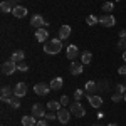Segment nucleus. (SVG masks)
<instances>
[{"instance_id":"c85d7f7f","label":"nucleus","mask_w":126,"mask_h":126,"mask_svg":"<svg viewBox=\"0 0 126 126\" xmlns=\"http://www.w3.org/2000/svg\"><path fill=\"white\" fill-rule=\"evenodd\" d=\"M111 99H113V103H119V101H123V99H125V94H121V93H114Z\"/></svg>"},{"instance_id":"ddd939ff","label":"nucleus","mask_w":126,"mask_h":126,"mask_svg":"<svg viewBox=\"0 0 126 126\" xmlns=\"http://www.w3.org/2000/svg\"><path fill=\"white\" fill-rule=\"evenodd\" d=\"M47 37H49V32H47L46 27L35 30V39H37V42H47V40H49Z\"/></svg>"},{"instance_id":"dca6fc26","label":"nucleus","mask_w":126,"mask_h":126,"mask_svg":"<svg viewBox=\"0 0 126 126\" xmlns=\"http://www.w3.org/2000/svg\"><path fill=\"white\" fill-rule=\"evenodd\" d=\"M79 50H78V46H69L67 50H66V56H67L69 61H74V59L78 57Z\"/></svg>"},{"instance_id":"72a5a7b5","label":"nucleus","mask_w":126,"mask_h":126,"mask_svg":"<svg viewBox=\"0 0 126 126\" xmlns=\"http://www.w3.org/2000/svg\"><path fill=\"white\" fill-rule=\"evenodd\" d=\"M118 74H121V76H126V64H123L121 67L118 69Z\"/></svg>"},{"instance_id":"79ce46f5","label":"nucleus","mask_w":126,"mask_h":126,"mask_svg":"<svg viewBox=\"0 0 126 126\" xmlns=\"http://www.w3.org/2000/svg\"><path fill=\"white\" fill-rule=\"evenodd\" d=\"M91 126H101V125H91Z\"/></svg>"},{"instance_id":"7c9ffc66","label":"nucleus","mask_w":126,"mask_h":126,"mask_svg":"<svg viewBox=\"0 0 126 126\" xmlns=\"http://www.w3.org/2000/svg\"><path fill=\"white\" fill-rule=\"evenodd\" d=\"M27 69H29V66L24 64V62H19V64H17V71H20V72H25Z\"/></svg>"},{"instance_id":"9d476101","label":"nucleus","mask_w":126,"mask_h":126,"mask_svg":"<svg viewBox=\"0 0 126 126\" xmlns=\"http://www.w3.org/2000/svg\"><path fill=\"white\" fill-rule=\"evenodd\" d=\"M87 96V101H89V104L93 108H101L103 106V99H101V96H94V94H86Z\"/></svg>"},{"instance_id":"1a4fd4ad","label":"nucleus","mask_w":126,"mask_h":126,"mask_svg":"<svg viewBox=\"0 0 126 126\" xmlns=\"http://www.w3.org/2000/svg\"><path fill=\"white\" fill-rule=\"evenodd\" d=\"M14 94L17 97H24L27 94V84H25V82H19L17 86L14 87Z\"/></svg>"},{"instance_id":"6ab92c4d","label":"nucleus","mask_w":126,"mask_h":126,"mask_svg":"<svg viewBox=\"0 0 126 126\" xmlns=\"http://www.w3.org/2000/svg\"><path fill=\"white\" fill-rule=\"evenodd\" d=\"M84 91H86V94H93V93H97V84L94 81H87L86 86H84Z\"/></svg>"},{"instance_id":"6e6552de","label":"nucleus","mask_w":126,"mask_h":126,"mask_svg":"<svg viewBox=\"0 0 126 126\" xmlns=\"http://www.w3.org/2000/svg\"><path fill=\"white\" fill-rule=\"evenodd\" d=\"M30 25H32V27H35V29H42V27H46V25H47V22L44 20L42 15H34V17L30 19Z\"/></svg>"},{"instance_id":"ea45409f","label":"nucleus","mask_w":126,"mask_h":126,"mask_svg":"<svg viewBox=\"0 0 126 126\" xmlns=\"http://www.w3.org/2000/svg\"><path fill=\"white\" fill-rule=\"evenodd\" d=\"M108 126H118V125H116V123H109Z\"/></svg>"},{"instance_id":"7ed1b4c3","label":"nucleus","mask_w":126,"mask_h":126,"mask_svg":"<svg viewBox=\"0 0 126 126\" xmlns=\"http://www.w3.org/2000/svg\"><path fill=\"white\" fill-rule=\"evenodd\" d=\"M15 71H17V64L14 61H7L2 64V74H5V76H12Z\"/></svg>"},{"instance_id":"e433bc0d","label":"nucleus","mask_w":126,"mask_h":126,"mask_svg":"<svg viewBox=\"0 0 126 126\" xmlns=\"http://www.w3.org/2000/svg\"><path fill=\"white\" fill-rule=\"evenodd\" d=\"M119 39H126V29H123L119 32Z\"/></svg>"},{"instance_id":"b1692460","label":"nucleus","mask_w":126,"mask_h":126,"mask_svg":"<svg viewBox=\"0 0 126 126\" xmlns=\"http://www.w3.org/2000/svg\"><path fill=\"white\" fill-rule=\"evenodd\" d=\"M91 61H93V54L89 52V50H86V52H82L81 54V62L86 66V64H91Z\"/></svg>"},{"instance_id":"473e14b6","label":"nucleus","mask_w":126,"mask_h":126,"mask_svg":"<svg viewBox=\"0 0 126 126\" xmlns=\"http://www.w3.org/2000/svg\"><path fill=\"white\" fill-rule=\"evenodd\" d=\"M116 91H118V93H121V94H126V84H118Z\"/></svg>"},{"instance_id":"0eeeda50","label":"nucleus","mask_w":126,"mask_h":126,"mask_svg":"<svg viewBox=\"0 0 126 126\" xmlns=\"http://www.w3.org/2000/svg\"><path fill=\"white\" fill-rule=\"evenodd\" d=\"M57 119L62 123V125H67L69 119H71V111L66 109V108H61V109L57 111Z\"/></svg>"},{"instance_id":"37998d69","label":"nucleus","mask_w":126,"mask_h":126,"mask_svg":"<svg viewBox=\"0 0 126 126\" xmlns=\"http://www.w3.org/2000/svg\"><path fill=\"white\" fill-rule=\"evenodd\" d=\"M114 2H121V0H114Z\"/></svg>"},{"instance_id":"aec40b11","label":"nucleus","mask_w":126,"mask_h":126,"mask_svg":"<svg viewBox=\"0 0 126 126\" xmlns=\"http://www.w3.org/2000/svg\"><path fill=\"white\" fill-rule=\"evenodd\" d=\"M22 126H37V119L32 116H24L22 118Z\"/></svg>"},{"instance_id":"4468645a","label":"nucleus","mask_w":126,"mask_h":126,"mask_svg":"<svg viewBox=\"0 0 126 126\" xmlns=\"http://www.w3.org/2000/svg\"><path fill=\"white\" fill-rule=\"evenodd\" d=\"M71 25H67V24H64L61 29H59V39L61 40H66V39H69V35H71Z\"/></svg>"},{"instance_id":"2eb2a0df","label":"nucleus","mask_w":126,"mask_h":126,"mask_svg":"<svg viewBox=\"0 0 126 126\" xmlns=\"http://www.w3.org/2000/svg\"><path fill=\"white\" fill-rule=\"evenodd\" d=\"M12 15L17 17V19H22V17L27 15V9L22 7V5H17V7H14V10H12Z\"/></svg>"},{"instance_id":"c9c22d12","label":"nucleus","mask_w":126,"mask_h":126,"mask_svg":"<svg viewBox=\"0 0 126 126\" xmlns=\"http://www.w3.org/2000/svg\"><path fill=\"white\" fill-rule=\"evenodd\" d=\"M37 126H49L47 119H40V121H37Z\"/></svg>"},{"instance_id":"393cba45","label":"nucleus","mask_w":126,"mask_h":126,"mask_svg":"<svg viewBox=\"0 0 126 126\" xmlns=\"http://www.w3.org/2000/svg\"><path fill=\"white\" fill-rule=\"evenodd\" d=\"M86 22L89 24V25H96V24H99V19H97L96 15L91 14V15H87V17H86Z\"/></svg>"},{"instance_id":"f704fd0d","label":"nucleus","mask_w":126,"mask_h":126,"mask_svg":"<svg viewBox=\"0 0 126 126\" xmlns=\"http://www.w3.org/2000/svg\"><path fill=\"white\" fill-rule=\"evenodd\" d=\"M61 104H62V106H66V104H69V97L66 96V94H64V96L61 97Z\"/></svg>"},{"instance_id":"c03bdc74","label":"nucleus","mask_w":126,"mask_h":126,"mask_svg":"<svg viewBox=\"0 0 126 126\" xmlns=\"http://www.w3.org/2000/svg\"><path fill=\"white\" fill-rule=\"evenodd\" d=\"M125 101H126V94H125Z\"/></svg>"},{"instance_id":"f03ea898","label":"nucleus","mask_w":126,"mask_h":126,"mask_svg":"<svg viewBox=\"0 0 126 126\" xmlns=\"http://www.w3.org/2000/svg\"><path fill=\"white\" fill-rule=\"evenodd\" d=\"M69 111H71V114H74V116H78V118H82L86 114V109H84V106L79 101H76L74 104H71L69 106Z\"/></svg>"},{"instance_id":"20e7f679","label":"nucleus","mask_w":126,"mask_h":126,"mask_svg":"<svg viewBox=\"0 0 126 126\" xmlns=\"http://www.w3.org/2000/svg\"><path fill=\"white\" fill-rule=\"evenodd\" d=\"M15 96L14 94V89H10L9 86H3L2 87V91H0V99L3 101V103H9L10 104V101H12V97Z\"/></svg>"},{"instance_id":"58836bf2","label":"nucleus","mask_w":126,"mask_h":126,"mask_svg":"<svg viewBox=\"0 0 126 126\" xmlns=\"http://www.w3.org/2000/svg\"><path fill=\"white\" fill-rule=\"evenodd\" d=\"M19 2H22V0H12V3H19Z\"/></svg>"},{"instance_id":"4c0bfd02","label":"nucleus","mask_w":126,"mask_h":126,"mask_svg":"<svg viewBox=\"0 0 126 126\" xmlns=\"http://www.w3.org/2000/svg\"><path fill=\"white\" fill-rule=\"evenodd\" d=\"M123 61H126V50L123 52Z\"/></svg>"},{"instance_id":"c756f323","label":"nucleus","mask_w":126,"mask_h":126,"mask_svg":"<svg viewBox=\"0 0 126 126\" xmlns=\"http://www.w3.org/2000/svg\"><path fill=\"white\" fill-rule=\"evenodd\" d=\"M46 119H47V121H54V119H57V113H54V111L46 113Z\"/></svg>"},{"instance_id":"423d86ee","label":"nucleus","mask_w":126,"mask_h":126,"mask_svg":"<svg viewBox=\"0 0 126 126\" xmlns=\"http://www.w3.org/2000/svg\"><path fill=\"white\" fill-rule=\"evenodd\" d=\"M99 24L104 25V27H113V25L116 24V19H114L113 15H109V14H103V15L99 17Z\"/></svg>"},{"instance_id":"5701e85b","label":"nucleus","mask_w":126,"mask_h":126,"mask_svg":"<svg viewBox=\"0 0 126 126\" xmlns=\"http://www.w3.org/2000/svg\"><path fill=\"white\" fill-rule=\"evenodd\" d=\"M47 108H49V111L57 113L59 109L62 108V104H61V101H49V103H47Z\"/></svg>"},{"instance_id":"f8f14e48","label":"nucleus","mask_w":126,"mask_h":126,"mask_svg":"<svg viewBox=\"0 0 126 126\" xmlns=\"http://www.w3.org/2000/svg\"><path fill=\"white\" fill-rule=\"evenodd\" d=\"M82 71H84V64H82V62H81V64L72 62V64L69 66V72H71L72 76H79V74H82Z\"/></svg>"},{"instance_id":"f3484780","label":"nucleus","mask_w":126,"mask_h":126,"mask_svg":"<svg viewBox=\"0 0 126 126\" xmlns=\"http://www.w3.org/2000/svg\"><path fill=\"white\" fill-rule=\"evenodd\" d=\"M24 59H25V52H24V50H15V52L12 54L10 61H14L15 64H19V62H24Z\"/></svg>"},{"instance_id":"f257e3e1","label":"nucleus","mask_w":126,"mask_h":126,"mask_svg":"<svg viewBox=\"0 0 126 126\" xmlns=\"http://www.w3.org/2000/svg\"><path fill=\"white\" fill-rule=\"evenodd\" d=\"M62 50V40L59 39H49L47 42H44V52L46 54H50V56H54V54H59Z\"/></svg>"},{"instance_id":"a19ab883","label":"nucleus","mask_w":126,"mask_h":126,"mask_svg":"<svg viewBox=\"0 0 126 126\" xmlns=\"http://www.w3.org/2000/svg\"><path fill=\"white\" fill-rule=\"evenodd\" d=\"M123 78H125V82H123V84H126V76H123Z\"/></svg>"},{"instance_id":"a211bd4d","label":"nucleus","mask_w":126,"mask_h":126,"mask_svg":"<svg viewBox=\"0 0 126 126\" xmlns=\"http://www.w3.org/2000/svg\"><path fill=\"white\" fill-rule=\"evenodd\" d=\"M62 86H64V79L62 78H54L50 81V89H54V91H59Z\"/></svg>"},{"instance_id":"a878e982","label":"nucleus","mask_w":126,"mask_h":126,"mask_svg":"<svg viewBox=\"0 0 126 126\" xmlns=\"http://www.w3.org/2000/svg\"><path fill=\"white\" fill-rule=\"evenodd\" d=\"M84 96H86V91H82V89H76L74 91V99L76 101H81Z\"/></svg>"},{"instance_id":"39448f33","label":"nucleus","mask_w":126,"mask_h":126,"mask_svg":"<svg viewBox=\"0 0 126 126\" xmlns=\"http://www.w3.org/2000/svg\"><path fill=\"white\" fill-rule=\"evenodd\" d=\"M49 91H50V86L46 84V82H37V84L34 86V93H35L37 96H46Z\"/></svg>"},{"instance_id":"4be33fe9","label":"nucleus","mask_w":126,"mask_h":126,"mask_svg":"<svg viewBox=\"0 0 126 126\" xmlns=\"http://www.w3.org/2000/svg\"><path fill=\"white\" fill-rule=\"evenodd\" d=\"M96 84H97V93H106L108 89H109V82L108 81H104V79H101V81H96Z\"/></svg>"},{"instance_id":"cd10ccee","label":"nucleus","mask_w":126,"mask_h":126,"mask_svg":"<svg viewBox=\"0 0 126 126\" xmlns=\"http://www.w3.org/2000/svg\"><path fill=\"white\" fill-rule=\"evenodd\" d=\"M114 9V3H113V2H104V3H103V12H111V10Z\"/></svg>"},{"instance_id":"a18cd8bd","label":"nucleus","mask_w":126,"mask_h":126,"mask_svg":"<svg viewBox=\"0 0 126 126\" xmlns=\"http://www.w3.org/2000/svg\"><path fill=\"white\" fill-rule=\"evenodd\" d=\"M104 2H108V0H104Z\"/></svg>"},{"instance_id":"9b49d317","label":"nucleus","mask_w":126,"mask_h":126,"mask_svg":"<svg viewBox=\"0 0 126 126\" xmlns=\"http://www.w3.org/2000/svg\"><path fill=\"white\" fill-rule=\"evenodd\" d=\"M32 116L34 118H46V109H44V106L42 104H34L32 106Z\"/></svg>"},{"instance_id":"2f4dec72","label":"nucleus","mask_w":126,"mask_h":126,"mask_svg":"<svg viewBox=\"0 0 126 126\" xmlns=\"http://www.w3.org/2000/svg\"><path fill=\"white\" fill-rule=\"evenodd\" d=\"M118 49H119V50H126V39H119V42H118Z\"/></svg>"},{"instance_id":"bb28decb","label":"nucleus","mask_w":126,"mask_h":126,"mask_svg":"<svg viewBox=\"0 0 126 126\" xmlns=\"http://www.w3.org/2000/svg\"><path fill=\"white\" fill-rule=\"evenodd\" d=\"M10 108H12V109H19V108H20V101H19V97H17V96L12 97V101H10Z\"/></svg>"},{"instance_id":"412c9836","label":"nucleus","mask_w":126,"mask_h":126,"mask_svg":"<svg viewBox=\"0 0 126 126\" xmlns=\"http://www.w3.org/2000/svg\"><path fill=\"white\" fill-rule=\"evenodd\" d=\"M0 10H2V12H12V10H14L12 0H3V2L0 3Z\"/></svg>"}]
</instances>
